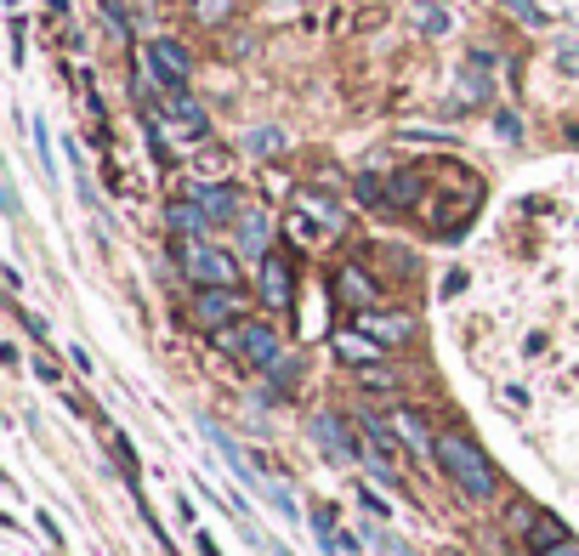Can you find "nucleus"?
Masks as SVG:
<instances>
[{
    "label": "nucleus",
    "mask_w": 579,
    "mask_h": 556,
    "mask_svg": "<svg viewBox=\"0 0 579 556\" xmlns=\"http://www.w3.org/2000/svg\"><path fill=\"white\" fill-rule=\"evenodd\" d=\"M142 69H148V86H159V91H188L193 57H188V46H176V40H154V46L142 52Z\"/></svg>",
    "instance_id": "20e7f679"
},
{
    "label": "nucleus",
    "mask_w": 579,
    "mask_h": 556,
    "mask_svg": "<svg viewBox=\"0 0 579 556\" xmlns=\"http://www.w3.org/2000/svg\"><path fill=\"white\" fill-rule=\"evenodd\" d=\"M159 120L171 125L176 137H188V142L211 137V120H205V108L193 103L188 91H165V108H159Z\"/></svg>",
    "instance_id": "423d86ee"
},
{
    "label": "nucleus",
    "mask_w": 579,
    "mask_h": 556,
    "mask_svg": "<svg viewBox=\"0 0 579 556\" xmlns=\"http://www.w3.org/2000/svg\"><path fill=\"white\" fill-rule=\"evenodd\" d=\"M551 556H579V545H574V539H568V545H557V551H551Z\"/></svg>",
    "instance_id": "5701e85b"
},
{
    "label": "nucleus",
    "mask_w": 579,
    "mask_h": 556,
    "mask_svg": "<svg viewBox=\"0 0 579 556\" xmlns=\"http://www.w3.org/2000/svg\"><path fill=\"white\" fill-rule=\"evenodd\" d=\"M443 466V477L460 488V494H472V500H494L500 494V477H494L489 454L477 449L466 432H438V454H432Z\"/></svg>",
    "instance_id": "f257e3e1"
},
{
    "label": "nucleus",
    "mask_w": 579,
    "mask_h": 556,
    "mask_svg": "<svg viewBox=\"0 0 579 556\" xmlns=\"http://www.w3.org/2000/svg\"><path fill=\"white\" fill-rule=\"evenodd\" d=\"M335 352H341L347 364H375V358H381V341H369V335H335Z\"/></svg>",
    "instance_id": "4468645a"
},
{
    "label": "nucleus",
    "mask_w": 579,
    "mask_h": 556,
    "mask_svg": "<svg viewBox=\"0 0 579 556\" xmlns=\"http://www.w3.org/2000/svg\"><path fill=\"white\" fill-rule=\"evenodd\" d=\"M358 500H364V511H369V517H386V500H381V494H369L364 483H358Z\"/></svg>",
    "instance_id": "4be33fe9"
},
{
    "label": "nucleus",
    "mask_w": 579,
    "mask_h": 556,
    "mask_svg": "<svg viewBox=\"0 0 579 556\" xmlns=\"http://www.w3.org/2000/svg\"><path fill=\"white\" fill-rule=\"evenodd\" d=\"M358 199L375 205V199H381V176H358Z\"/></svg>",
    "instance_id": "412c9836"
},
{
    "label": "nucleus",
    "mask_w": 579,
    "mask_h": 556,
    "mask_svg": "<svg viewBox=\"0 0 579 556\" xmlns=\"http://www.w3.org/2000/svg\"><path fill=\"white\" fill-rule=\"evenodd\" d=\"M267 239H273V216L267 210H239V244H245L250 256H262Z\"/></svg>",
    "instance_id": "9d476101"
},
{
    "label": "nucleus",
    "mask_w": 579,
    "mask_h": 556,
    "mask_svg": "<svg viewBox=\"0 0 579 556\" xmlns=\"http://www.w3.org/2000/svg\"><path fill=\"white\" fill-rule=\"evenodd\" d=\"M193 12H199V23H222L233 12V0H193Z\"/></svg>",
    "instance_id": "f3484780"
},
{
    "label": "nucleus",
    "mask_w": 579,
    "mask_h": 556,
    "mask_svg": "<svg viewBox=\"0 0 579 556\" xmlns=\"http://www.w3.org/2000/svg\"><path fill=\"white\" fill-rule=\"evenodd\" d=\"M528 545L540 556H551L557 545H568V528H562L557 517H528Z\"/></svg>",
    "instance_id": "9b49d317"
},
{
    "label": "nucleus",
    "mask_w": 579,
    "mask_h": 556,
    "mask_svg": "<svg viewBox=\"0 0 579 556\" xmlns=\"http://www.w3.org/2000/svg\"><path fill=\"white\" fill-rule=\"evenodd\" d=\"M341 296L347 301H375V284H369L358 267H347V273H341Z\"/></svg>",
    "instance_id": "dca6fc26"
},
{
    "label": "nucleus",
    "mask_w": 579,
    "mask_h": 556,
    "mask_svg": "<svg viewBox=\"0 0 579 556\" xmlns=\"http://www.w3.org/2000/svg\"><path fill=\"white\" fill-rule=\"evenodd\" d=\"M500 6H506L511 18H523V23H545V12L534 6V0H500Z\"/></svg>",
    "instance_id": "a211bd4d"
},
{
    "label": "nucleus",
    "mask_w": 579,
    "mask_h": 556,
    "mask_svg": "<svg viewBox=\"0 0 579 556\" xmlns=\"http://www.w3.org/2000/svg\"><path fill=\"white\" fill-rule=\"evenodd\" d=\"M415 23H421L426 35H443V29H449V18H443L438 6H421V12H415Z\"/></svg>",
    "instance_id": "6ab92c4d"
},
{
    "label": "nucleus",
    "mask_w": 579,
    "mask_h": 556,
    "mask_svg": "<svg viewBox=\"0 0 579 556\" xmlns=\"http://www.w3.org/2000/svg\"><path fill=\"white\" fill-rule=\"evenodd\" d=\"M239 307H245V301H239V290H199V296H193V324H199V330H233V324H239Z\"/></svg>",
    "instance_id": "39448f33"
},
{
    "label": "nucleus",
    "mask_w": 579,
    "mask_h": 556,
    "mask_svg": "<svg viewBox=\"0 0 579 556\" xmlns=\"http://www.w3.org/2000/svg\"><path fill=\"white\" fill-rule=\"evenodd\" d=\"M171 227H176V233H188V239H199V233L211 227V216L199 210V199H176V205H171Z\"/></svg>",
    "instance_id": "ddd939ff"
},
{
    "label": "nucleus",
    "mask_w": 579,
    "mask_h": 556,
    "mask_svg": "<svg viewBox=\"0 0 579 556\" xmlns=\"http://www.w3.org/2000/svg\"><path fill=\"white\" fill-rule=\"evenodd\" d=\"M182 273H188L199 290H239V261H233L228 250L205 244V239L182 244Z\"/></svg>",
    "instance_id": "f03ea898"
},
{
    "label": "nucleus",
    "mask_w": 579,
    "mask_h": 556,
    "mask_svg": "<svg viewBox=\"0 0 579 556\" xmlns=\"http://www.w3.org/2000/svg\"><path fill=\"white\" fill-rule=\"evenodd\" d=\"M392 432L404 437L409 454H438V437L426 432V420L415 415V409H398V415H392Z\"/></svg>",
    "instance_id": "6e6552de"
},
{
    "label": "nucleus",
    "mask_w": 579,
    "mask_h": 556,
    "mask_svg": "<svg viewBox=\"0 0 579 556\" xmlns=\"http://www.w3.org/2000/svg\"><path fill=\"white\" fill-rule=\"evenodd\" d=\"M250 148H256V154H279L284 137H279V131H256V137H250Z\"/></svg>",
    "instance_id": "aec40b11"
},
{
    "label": "nucleus",
    "mask_w": 579,
    "mask_h": 556,
    "mask_svg": "<svg viewBox=\"0 0 579 556\" xmlns=\"http://www.w3.org/2000/svg\"><path fill=\"white\" fill-rule=\"evenodd\" d=\"M358 324H364V335H375V341H409V318H381V313H364Z\"/></svg>",
    "instance_id": "2eb2a0df"
},
{
    "label": "nucleus",
    "mask_w": 579,
    "mask_h": 556,
    "mask_svg": "<svg viewBox=\"0 0 579 556\" xmlns=\"http://www.w3.org/2000/svg\"><path fill=\"white\" fill-rule=\"evenodd\" d=\"M313 443L330 454V460H358V454H364V437H352L341 415H318L313 420Z\"/></svg>",
    "instance_id": "0eeeda50"
},
{
    "label": "nucleus",
    "mask_w": 579,
    "mask_h": 556,
    "mask_svg": "<svg viewBox=\"0 0 579 556\" xmlns=\"http://www.w3.org/2000/svg\"><path fill=\"white\" fill-rule=\"evenodd\" d=\"M193 199H199V210L211 216V227H222V222H239V193H233V188H199Z\"/></svg>",
    "instance_id": "1a4fd4ad"
},
{
    "label": "nucleus",
    "mask_w": 579,
    "mask_h": 556,
    "mask_svg": "<svg viewBox=\"0 0 579 556\" xmlns=\"http://www.w3.org/2000/svg\"><path fill=\"white\" fill-rule=\"evenodd\" d=\"M262 296L273 307H290V267L279 256H267V267H262Z\"/></svg>",
    "instance_id": "f8f14e48"
},
{
    "label": "nucleus",
    "mask_w": 579,
    "mask_h": 556,
    "mask_svg": "<svg viewBox=\"0 0 579 556\" xmlns=\"http://www.w3.org/2000/svg\"><path fill=\"white\" fill-rule=\"evenodd\" d=\"M222 347L239 352V358L256 364V369H279L284 364V341L267 330V324H233V330H222Z\"/></svg>",
    "instance_id": "7ed1b4c3"
}]
</instances>
